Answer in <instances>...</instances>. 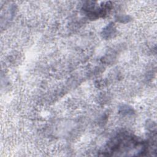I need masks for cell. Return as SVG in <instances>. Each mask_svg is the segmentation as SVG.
Segmentation results:
<instances>
[{
  "instance_id": "1",
  "label": "cell",
  "mask_w": 157,
  "mask_h": 157,
  "mask_svg": "<svg viewBox=\"0 0 157 157\" xmlns=\"http://www.w3.org/2000/svg\"><path fill=\"white\" fill-rule=\"evenodd\" d=\"M115 28L113 23L109 24L102 31L103 37L105 39H109L110 37H113L115 34Z\"/></svg>"
}]
</instances>
